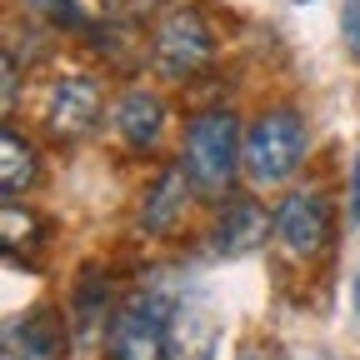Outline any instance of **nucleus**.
<instances>
[{
    "instance_id": "15",
    "label": "nucleus",
    "mask_w": 360,
    "mask_h": 360,
    "mask_svg": "<svg viewBox=\"0 0 360 360\" xmlns=\"http://www.w3.org/2000/svg\"><path fill=\"white\" fill-rule=\"evenodd\" d=\"M115 20H150L160 11H175V0H105Z\"/></svg>"
},
{
    "instance_id": "10",
    "label": "nucleus",
    "mask_w": 360,
    "mask_h": 360,
    "mask_svg": "<svg viewBox=\"0 0 360 360\" xmlns=\"http://www.w3.org/2000/svg\"><path fill=\"white\" fill-rule=\"evenodd\" d=\"M65 355V321L56 310H30L6 330V360H60Z\"/></svg>"
},
{
    "instance_id": "16",
    "label": "nucleus",
    "mask_w": 360,
    "mask_h": 360,
    "mask_svg": "<svg viewBox=\"0 0 360 360\" xmlns=\"http://www.w3.org/2000/svg\"><path fill=\"white\" fill-rule=\"evenodd\" d=\"M340 30H345L350 56L360 60V0H345V11H340Z\"/></svg>"
},
{
    "instance_id": "2",
    "label": "nucleus",
    "mask_w": 360,
    "mask_h": 360,
    "mask_svg": "<svg viewBox=\"0 0 360 360\" xmlns=\"http://www.w3.org/2000/svg\"><path fill=\"white\" fill-rule=\"evenodd\" d=\"M310 155V125L295 105H265L245 120V180L255 191H281Z\"/></svg>"
},
{
    "instance_id": "12",
    "label": "nucleus",
    "mask_w": 360,
    "mask_h": 360,
    "mask_svg": "<svg viewBox=\"0 0 360 360\" xmlns=\"http://www.w3.org/2000/svg\"><path fill=\"white\" fill-rule=\"evenodd\" d=\"M35 180H40V146L20 125L6 120V135H0V191H6V200H20L35 191Z\"/></svg>"
},
{
    "instance_id": "4",
    "label": "nucleus",
    "mask_w": 360,
    "mask_h": 360,
    "mask_svg": "<svg viewBox=\"0 0 360 360\" xmlns=\"http://www.w3.org/2000/svg\"><path fill=\"white\" fill-rule=\"evenodd\" d=\"M170 315L175 305L160 290L120 300L101 340V360H170Z\"/></svg>"
},
{
    "instance_id": "11",
    "label": "nucleus",
    "mask_w": 360,
    "mask_h": 360,
    "mask_svg": "<svg viewBox=\"0 0 360 360\" xmlns=\"http://www.w3.org/2000/svg\"><path fill=\"white\" fill-rule=\"evenodd\" d=\"M65 310H70V326H75V335H80V340H90L96 330H105V326H110L115 300H110V281H105V270H101V265H85L80 276H75Z\"/></svg>"
},
{
    "instance_id": "1",
    "label": "nucleus",
    "mask_w": 360,
    "mask_h": 360,
    "mask_svg": "<svg viewBox=\"0 0 360 360\" xmlns=\"http://www.w3.org/2000/svg\"><path fill=\"white\" fill-rule=\"evenodd\" d=\"M180 165H186L191 186L205 200L236 195V180L245 175V120L231 105H205L186 115L180 125Z\"/></svg>"
},
{
    "instance_id": "17",
    "label": "nucleus",
    "mask_w": 360,
    "mask_h": 360,
    "mask_svg": "<svg viewBox=\"0 0 360 360\" xmlns=\"http://www.w3.org/2000/svg\"><path fill=\"white\" fill-rule=\"evenodd\" d=\"M350 220H360V160H355V186H350Z\"/></svg>"
},
{
    "instance_id": "14",
    "label": "nucleus",
    "mask_w": 360,
    "mask_h": 360,
    "mask_svg": "<svg viewBox=\"0 0 360 360\" xmlns=\"http://www.w3.org/2000/svg\"><path fill=\"white\" fill-rule=\"evenodd\" d=\"M20 6L45 20V25H56V30H85V11H80V0H20Z\"/></svg>"
},
{
    "instance_id": "6",
    "label": "nucleus",
    "mask_w": 360,
    "mask_h": 360,
    "mask_svg": "<svg viewBox=\"0 0 360 360\" xmlns=\"http://www.w3.org/2000/svg\"><path fill=\"white\" fill-rule=\"evenodd\" d=\"M101 110H105V90L96 75H56L51 90H45V110H40V125L56 146H80L90 130L101 125Z\"/></svg>"
},
{
    "instance_id": "18",
    "label": "nucleus",
    "mask_w": 360,
    "mask_h": 360,
    "mask_svg": "<svg viewBox=\"0 0 360 360\" xmlns=\"http://www.w3.org/2000/svg\"><path fill=\"white\" fill-rule=\"evenodd\" d=\"M355 295H360V276H355Z\"/></svg>"
},
{
    "instance_id": "8",
    "label": "nucleus",
    "mask_w": 360,
    "mask_h": 360,
    "mask_svg": "<svg viewBox=\"0 0 360 360\" xmlns=\"http://www.w3.org/2000/svg\"><path fill=\"white\" fill-rule=\"evenodd\" d=\"M200 191L191 186V175H186V165H165L150 186H146V195H141V205H135V225L150 236V240H165V236H175L180 225H186V215H191V200H195Z\"/></svg>"
},
{
    "instance_id": "7",
    "label": "nucleus",
    "mask_w": 360,
    "mask_h": 360,
    "mask_svg": "<svg viewBox=\"0 0 360 360\" xmlns=\"http://www.w3.org/2000/svg\"><path fill=\"white\" fill-rule=\"evenodd\" d=\"M276 231V210H265L255 195H225L215 205V220H210V250L236 260V255H250L265 245V236Z\"/></svg>"
},
{
    "instance_id": "5",
    "label": "nucleus",
    "mask_w": 360,
    "mask_h": 360,
    "mask_svg": "<svg viewBox=\"0 0 360 360\" xmlns=\"http://www.w3.org/2000/svg\"><path fill=\"white\" fill-rule=\"evenodd\" d=\"M330 231H335L330 195L321 186H295L276 205V231H270V240H276L290 260H315L330 245Z\"/></svg>"
},
{
    "instance_id": "3",
    "label": "nucleus",
    "mask_w": 360,
    "mask_h": 360,
    "mask_svg": "<svg viewBox=\"0 0 360 360\" xmlns=\"http://www.w3.org/2000/svg\"><path fill=\"white\" fill-rule=\"evenodd\" d=\"M215 65V30L195 6H175L150 25V70L165 85H195Z\"/></svg>"
},
{
    "instance_id": "9",
    "label": "nucleus",
    "mask_w": 360,
    "mask_h": 360,
    "mask_svg": "<svg viewBox=\"0 0 360 360\" xmlns=\"http://www.w3.org/2000/svg\"><path fill=\"white\" fill-rule=\"evenodd\" d=\"M115 120V135L130 155H155L165 146V125H170V110H165V96L150 85H130L120 90V101L110 110Z\"/></svg>"
},
{
    "instance_id": "13",
    "label": "nucleus",
    "mask_w": 360,
    "mask_h": 360,
    "mask_svg": "<svg viewBox=\"0 0 360 360\" xmlns=\"http://www.w3.org/2000/svg\"><path fill=\"white\" fill-rule=\"evenodd\" d=\"M45 240H51V231H45V215H35L30 205L20 200H6V210H0V245H6V255L15 265L35 260L45 250Z\"/></svg>"
}]
</instances>
